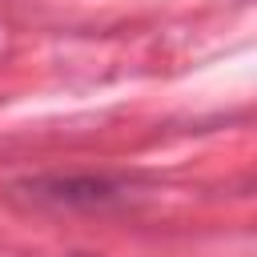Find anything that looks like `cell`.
Here are the masks:
<instances>
[{
  "mask_svg": "<svg viewBox=\"0 0 257 257\" xmlns=\"http://www.w3.org/2000/svg\"><path fill=\"white\" fill-rule=\"evenodd\" d=\"M80 257H84V253H80Z\"/></svg>",
  "mask_w": 257,
  "mask_h": 257,
  "instance_id": "cell-1",
  "label": "cell"
}]
</instances>
